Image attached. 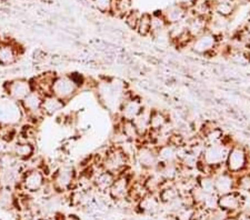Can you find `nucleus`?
Masks as SVG:
<instances>
[{
    "mask_svg": "<svg viewBox=\"0 0 250 220\" xmlns=\"http://www.w3.org/2000/svg\"><path fill=\"white\" fill-rule=\"evenodd\" d=\"M102 166L115 176L126 173L129 168V155L123 147L111 146L102 155Z\"/></svg>",
    "mask_w": 250,
    "mask_h": 220,
    "instance_id": "nucleus-2",
    "label": "nucleus"
},
{
    "mask_svg": "<svg viewBox=\"0 0 250 220\" xmlns=\"http://www.w3.org/2000/svg\"><path fill=\"white\" fill-rule=\"evenodd\" d=\"M208 23L209 18L201 17V16H196L189 13L186 19L188 34L190 35L192 38L198 37V36L203 35L206 31H208Z\"/></svg>",
    "mask_w": 250,
    "mask_h": 220,
    "instance_id": "nucleus-20",
    "label": "nucleus"
},
{
    "mask_svg": "<svg viewBox=\"0 0 250 220\" xmlns=\"http://www.w3.org/2000/svg\"><path fill=\"white\" fill-rule=\"evenodd\" d=\"M187 33L188 31H187V26H186V20L177 22V23H171V25H168V28H167V36H168L169 41L175 43V45L176 42L178 41L180 38H183Z\"/></svg>",
    "mask_w": 250,
    "mask_h": 220,
    "instance_id": "nucleus-32",
    "label": "nucleus"
},
{
    "mask_svg": "<svg viewBox=\"0 0 250 220\" xmlns=\"http://www.w3.org/2000/svg\"><path fill=\"white\" fill-rule=\"evenodd\" d=\"M10 143L11 141H9V140L0 137V157L9 153Z\"/></svg>",
    "mask_w": 250,
    "mask_h": 220,
    "instance_id": "nucleus-41",
    "label": "nucleus"
},
{
    "mask_svg": "<svg viewBox=\"0 0 250 220\" xmlns=\"http://www.w3.org/2000/svg\"><path fill=\"white\" fill-rule=\"evenodd\" d=\"M140 13L138 10H132L129 13L126 17L124 18L125 20V23L130 28L131 30H136V27L138 25V21H139V18H140Z\"/></svg>",
    "mask_w": 250,
    "mask_h": 220,
    "instance_id": "nucleus-39",
    "label": "nucleus"
},
{
    "mask_svg": "<svg viewBox=\"0 0 250 220\" xmlns=\"http://www.w3.org/2000/svg\"><path fill=\"white\" fill-rule=\"evenodd\" d=\"M210 214L211 210H209L205 207L197 206L195 207V209H193L191 220H209L210 219Z\"/></svg>",
    "mask_w": 250,
    "mask_h": 220,
    "instance_id": "nucleus-40",
    "label": "nucleus"
},
{
    "mask_svg": "<svg viewBox=\"0 0 250 220\" xmlns=\"http://www.w3.org/2000/svg\"><path fill=\"white\" fill-rule=\"evenodd\" d=\"M132 10H134L132 0H114L111 14L117 17L125 18Z\"/></svg>",
    "mask_w": 250,
    "mask_h": 220,
    "instance_id": "nucleus-33",
    "label": "nucleus"
},
{
    "mask_svg": "<svg viewBox=\"0 0 250 220\" xmlns=\"http://www.w3.org/2000/svg\"><path fill=\"white\" fill-rule=\"evenodd\" d=\"M220 43V36L211 33V31H206L203 35L193 38L190 49L193 53L200 56H208L216 53L217 48Z\"/></svg>",
    "mask_w": 250,
    "mask_h": 220,
    "instance_id": "nucleus-7",
    "label": "nucleus"
},
{
    "mask_svg": "<svg viewBox=\"0 0 250 220\" xmlns=\"http://www.w3.org/2000/svg\"><path fill=\"white\" fill-rule=\"evenodd\" d=\"M250 157L247 148L233 142L230 146L225 161V169L233 176L246 173L249 168Z\"/></svg>",
    "mask_w": 250,
    "mask_h": 220,
    "instance_id": "nucleus-3",
    "label": "nucleus"
},
{
    "mask_svg": "<svg viewBox=\"0 0 250 220\" xmlns=\"http://www.w3.org/2000/svg\"><path fill=\"white\" fill-rule=\"evenodd\" d=\"M244 196L240 191L235 190L231 193L218 196L217 207L225 214L230 216H237L240 213V209L244 206Z\"/></svg>",
    "mask_w": 250,
    "mask_h": 220,
    "instance_id": "nucleus-13",
    "label": "nucleus"
},
{
    "mask_svg": "<svg viewBox=\"0 0 250 220\" xmlns=\"http://www.w3.org/2000/svg\"><path fill=\"white\" fill-rule=\"evenodd\" d=\"M3 90H5L8 98L20 103L34 90V87H32L31 80L17 78L6 82L5 86H3Z\"/></svg>",
    "mask_w": 250,
    "mask_h": 220,
    "instance_id": "nucleus-11",
    "label": "nucleus"
},
{
    "mask_svg": "<svg viewBox=\"0 0 250 220\" xmlns=\"http://www.w3.org/2000/svg\"><path fill=\"white\" fill-rule=\"evenodd\" d=\"M149 118H150V110L144 108V110L139 114L138 117L132 120L137 128V130H138V133L140 135L141 140L146 137L147 134L149 133V130H150V128H149Z\"/></svg>",
    "mask_w": 250,
    "mask_h": 220,
    "instance_id": "nucleus-31",
    "label": "nucleus"
},
{
    "mask_svg": "<svg viewBox=\"0 0 250 220\" xmlns=\"http://www.w3.org/2000/svg\"><path fill=\"white\" fill-rule=\"evenodd\" d=\"M80 88L70 75H57L52 82L51 94L62 99L63 102L69 100L78 94Z\"/></svg>",
    "mask_w": 250,
    "mask_h": 220,
    "instance_id": "nucleus-6",
    "label": "nucleus"
},
{
    "mask_svg": "<svg viewBox=\"0 0 250 220\" xmlns=\"http://www.w3.org/2000/svg\"><path fill=\"white\" fill-rule=\"evenodd\" d=\"M168 22L163 16L161 11L151 14V30L150 36L154 38H160L163 36H167Z\"/></svg>",
    "mask_w": 250,
    "mask_h": 220,
    "instance_id": "nucleus-29",
    "label": "nucleus"
},
{
    "mask_svg": "<svg viewBox=\"0 0 250 220\" xmlns=\"http://www.w3.org/2000/svg\"><path fill=\"white\" fill-rule=\"evenodd\" d=\"M9 154L17 158L20 161H27L35 156V146L34 143L27 141H20V140H14L10 143Z\"/></svg>",
    "mask_w": 250,
    "mask_h": 220,
    "instance_id": "nucleus-18",
    "label": "nucleus"
},
{
    "mask_svg": "<svg viewBox=\"0 0 250 220\" xmlns=\"http://www.w3.org/2000/svg\"><path fill=\"white\" fill-rule=\"evenodd\" d=\"M131 179L132 177L130 174H128V170L126 173L116 176L115 181L108 191L109 197L118 202L126 201L128 199L129 190H130Z\"/></svg>",
    "mask_w": 250,
    "mask_h": 220,
    "instance_id": "nucleus-14",
    "label": "nucleus"
},
{
    "mask_svg": "<svg viewBox=\"0 0 250 220\" xmlns=\"http://www.w3.org/2000/svg\"><path fill=\"white\" fill-rule=\"evenodd\" d=\"M20 48L15 41L0 43V66L9 67L18 61Z\"/></svg>",
    "mask_w": 250,
    "mask_h": 220,
    "instance_id": "nucleus-17",
    "label": "nucleus"
},
{
    "mask_svg": "<svg viewBox=\"0 0 250 220\" xmlns=\"http://www.w3.org/2000/svg\"><path fill=\"white\" fill-rule=\"evenodd\" d=\"M42 100L43 95L39 93L38 90L34 89L20 102V107H21L23 111V116H27L35 123L43 117V114L42 111Z\"/></svg>",
    "mask_w": 250,
    "mask_h": 220,
    "instance_id": "nucleus-8",
    "label": "nucleus"
},
{
    "mask_svg": "<svg viewBox=\"0 0 250 220\" xmlns=\"http://www.w3.org/2000/svg\"><path fill=\"white\" fill-rule=\"evenodd\" d=\"M250 0H237V2H240V3H247Z\"/></svg>",
    "mask_w": 250,
    "mask_h": 220,
    "instance_id": "nucleus-47",
    "label": "nucleus"
},
{
    "mask_svg": "<svg viewBox=\"0 0 250 220\" xmlns=\"http://www.w3.org/2000/svg\"><path fill=\"white\" fill-rule=\"evenodd\" d=\"M144 108L143 100L127 91L119 106V118L124 120H134L138 117Z\"/></svg>",
    "mask_w": 250,
    "mask_h": 220,
    "instance_id": "nucleus-12",
    "label": "nucleus"
},
{
    "mask_svg": "<svg viewBox=\"0 0 250 220\" xmlns=\"http://www.w3.org/2000/svg\"><path fill=\"white\" fill-rule=\"evenodd\" d=\"M117 128L122 131L123 135L126 137L128 141L139 143L141 141V137L137 130L135 123L132 120H124L119 119V123L117 125Z\"/></svg>",
    "mask_w": 250,
    "mask_h": 220,
    "instance_id": "nucleus-30",
    "label": "nucleus"
},
{
    "mask_svg": "<svg viewBox=\"0 0 250 220\" xmlns=\"http://www.w3.org/2000/svg\"><path fill=\"white\" fill-rule=\"evenodd\" d=\"M77 171L70 165H62L52 173L51 183L57 193H70L74 189Z\"/></svg>",
    "mask_w": 250,
    "mask_h": 220,
    "instance_id": "nucleus-4",
    "label": "nucleus"
},
{
    "mask_svg": "<svg viewBox=\"0 0 250 220\" xmlns=\"http://www.w3.org/2000/svg\"><path fill=\"white\" fill-rule=\"evenodd\" d=\"M151 30V14H141L138 25L136 27V31L141 37L150 36Z\"/></svg>",
    "mask_w": 250,
    "mask_h": 220,
    "instance_id": "nucleus-36",
    "label": "nucleus"
},
{
    "mask_svg": "<svg viewBox=\"0 0 250 220\" xmlns=\"http://www.w3.org/2000/svg\"><path fill=\"white\" fill-rule=\"evenodd\" d=\"M223 1H237V0H223Z\"/></svg>",
    "mask_w": 250,
    "mask_h": 220,
    "instance_id": "nucleus-48",
    "label": "nucleus"
},
{
    "mask_svg": "<svg viewBox=\"0 0 250 220\" xmlns=\"http://www.w3.org/2000/svg\"><path fill=\"white\" fill-rule=\"evenodd\" d=\"M231 142L229 138L225 142L216 145H206L198 163V169L201 175H213L225 168V161Z\"/></svg>",
    "mask_w": 250,
    "mask_h": 220,
    "instance_id": "nucleus-1",
    "label": "nucleus"
},
{
    "mask_svg": "<svg viewBox=\"0 0 250 220\" xmlns=\"http://www.w3.org/2000/svg\"><path fill=\"white\" fill-rule=\"evenodd\" d=\"M23 117V111L19 102L10 98L0 99V123L14 126Z\"/></svg>",
    "mask_w": 250,
    "mask_h": 220,
    "instance_id": "nucleus-10",
    "label": "nucleus"
},
{
    "mask_svg": "<svg viewBox=\"0 0 250 220\" xmlns=\"http://www.w3.org/2000/svg\"><path fill=\"white\" fill-rule=\"evenodd\" d=\"M238 8L237 1H223V0H212L211 11L220 17L231 19L232 16L236 14Z\"/></svg>",
    "mask_w": 250,
    "mask_h": 220,
    "instance_id": "nucleus-24",
    "label": "nucleus"
},
{
    "mask_svg": "<svg viewBox=\"0 0 250 220\" xmlns=\"http://www.w3.org/2000/svg\"><path fill=\"white\" fill-rule=\"evenodd\" d=\"M135 151V157L139 166L146 171H152L157 169L159 165L157 157V148L150 143L141 142Z\"/></svg>",
    "mask_w": 250,
    "mask_h": 220,
    "instance_id": "nucleus-9",
    "label": "nucleus"
},
{
    "mask_svg": "<svg viewBox=\"0 0 250 220\" xmlns=\"http://www.w3.org/2000/svg\"><path fill=\"white\" fill-rule=\"evenodd\" d=\"M56 76L57 75L54 73H43L42 75H39L31 80L32 87H34L35 90H38L39 93H42L43 96L51 94V86Z\"/></svg>",
    "mask_w": 250,
    "mask_h": 220,
    "instance_id": "nucleus-28",
    "label": "nucleus"
},
{
    "mask_svg": "<svg viewBox=\"0 0 250 220\" xmlns=\"http://www.w3.org/2000/svg\"><path fill=\"white\" fill-rule=\"evenodd\" d=\"M42 220H59L58 217L56 216H47V217H43Z\"/></svg>",
    "mask_w": 250,
    "mask_h": 220,
    "instance_id": "nucleus-45",
    "label": "nucleus"
},
{
    "mask_svg": "<svg viewBox=\"0 0 250 220\" xmlns=\"http://www.w3.org/2000/svg\"><path fill=\"white\" fill-rule=\"evenodd\" d=\"M92 5L99 13L102 14H111L114 0H91Z\"/></svg>",
    "mask_w": 250,
    "mask_h": 220,
    "instance_id": "nucleus-38",
    "label": "nucleus"
},
{
    "mask_svg": "<svg viewBox=\"0 0 250 220\" xmlns=\"http://www.w3.org/2000/svg\"><path fill=\"white\" fill-rule=\"evenodd\" d=\"M201 138L204 139L206 145H216V143L225 142L228 139L223 128L210 121L206 122L201 128Z\"/></svg>",
    "mask_w": 250,
    "mask_h": 220,
    "instance_id": "nucleus-16",
    "label": "nucleus"
},
{
    "mask_svg": "<svg viewBox=\"0 0 250 220\" xmlns=\"http://www.w3.org/2000/svg\"><path fill=\"white\" fill-rule=\"evenodd\" d=\"M16 196L9 187H0V206L6 209L15 207Z\"/></svg>",
    "mask_w": 250,
    "mask_h": 220,
    "instance_id": "nucleus-34",
    "label": "nucleus"
},
{
    "mask_svg": "<svg viewBox=\"0 0 250 220\" xmlns=\"http://www.w3.org/2000/svg\"><path fill=\"white\" fill-rule=\"evenodd\" d=\"M47 182L46 174L42 168H32L22 174L19 182V189L26 195L40 193Z\"/></svg>",
    "mask_w": 250,
    "mask_h": 220,
    "instance_id": "nucleus-5",
    "label": "nucleus"
},
{
    "mask_svg": "<svg viewBox=\"0 0 250 220\" xmlns=\"http://www.w3.org/2000/svg\"><path fill=\"white\" fill-rule=\"evenodd\" d=\"M249 15H250V11H249Z\"/></svg>",
    "mask_w": 250,
    "mask_h": 220,
    "instance_id": "nucleus-49",
    "label": "nucleus"
},
{
    "mask_svg": "<svg viewBox=\"0 0 250 220\" xmlns=\"http://www.w3.org/2000/svg\"><path fill=\"white\" fill-rule=\"evenodd\" d=\"M170 125V119L166 111L160 109L150 110V118H149V128L152 133H159Z\"/></svg>",
    "mask_w": 250,
    "mask_h": 220,
    "instance_id": "nucleus-22",
    "label": "nucleus"
},
{
    "mask_svg": "<svg viewBox=\"0 0 250 220\" xmlns=\"http://www.w3.org/2000/svg\"><path fill=\"white\" fill-rule=\"evenodd\" d=\"M236 218H237V220H250V215L239 213L236 216Z\"/></svg>",
    "mask_w": 250,
    "mask_h": 220,
    "instance_id": "nucleus-43",
    "label": "nucleus"
},
{
    "mask_svg": "<svg viewBox=\"0 0 250 220\" xmlns=\"http://www.w3.org/2000/svg\"><path fill=\"white\" fill-rule=\"evenodd\" d=\"M157 157L159 163L179 162V148H176L170 143H165L157 147Z\"/></svg>",
    "mask_w": 250,
    "mask_h": 220,
    "instance_id": "nucleus-26",
    "label": "nucleus"
},
{
    "mask_svg": "<svg viewBox=\"0 0 250 220\" xmlns=\"http://www.w3.org/2000/svg\"><path fill=\"white\" fill-rule=\"evenodd\" d=\"M59 220H80L79 217H77L76 215H62L58 217Z\"/></svg>",
    "mask_w": 250,
    "mask_h": 220,
    "instance_id": "nucleus-42",
    "label": "nucleus"
},
{
    "mask_svg": "<svg viewBox=\"0 0 250 220\" xmlns=\"http://www.w3.org/2000/svg\"><path fill=\"white\" fill-rule=\"evenodd\" d=\"M137 209L144 215H155L160 210L163 203L160 202L158 196L155 194H147L136 203Z\"/></svg>",
    "mask_w": 250,
    "mask_h": 220,
    "instance_id": "nucleus-21",
    "label": "nucleus"
},
{
    "mask_svg": "<svg viewBox=\"0 0 250 220\" xmlns=\"http://www.w3.org/2000/svg\"><path fill=\"white\" fill-rule=\"evenodd\" d=\"M64 105H66V102H63L62 99L56 97L52 94H48L43 96L42 111L43 116H54L60 113L64 108Z\"/></svg>",
    "mask_w": 250,
    "mask_h": 220,
    "instance_id": "nucleus-25",
    "label": "nucleus"
},
{
    "mask_svg": "<svg viewBox=\"0 0 250 220\" xmlns=\"http://www.w3.org/2000/svg\"><path fill=\"white\" fill-rule=\"evenodd\" d=\"M197 186H198L205 194L213 195L215 191V182H213L212 175H200L197 178Z\"/></svg>",
    "mask_w": 250,
    "mask_h": 220,
    "instance_id": "nucleus-35",
    "label": "nucleus"
},
{
    "mask_svg": "<svg viewBox=\"0 0 250 220\" xmlns=\"http://www.w3.org/2000/svg\"><path fill=\"white\" fill-rule=\"evenodd\" d=\"M213 182H215V191L217 196H221L231 191L237 190L236 188V176L228 173L223 168L212 175Z\"/></svg>",
    "mask_w": 250,
    "mask_h": 220,
    "instance_id": "nucleus-15",
    "label": "nucleus"
},
{
    "mask_svg": "<svg viewBox=\"0 0 250 220\" xmlns=\"http://www.w3.org/2000/svg\"><path fill=\"white\" fill-rule=\"evenodd\" d=\"M236 188L238 191H246L250 193V174L243 173L236 176Z\"/></svg>",
    "mask_w": 250,
    "mask_h": 220,
    "instance_id": "nucleus-37",
    "label": "nucleus"
},
{
    "mask_svg": "<svg viewBox=\"0 0 250 220\" xmlns=\"http://www.w3.org/2000/svg\"><path fill=\"white\" fill-rule=\"evenodd\" d=\"M161 13H163V16L166 19L168 25H171V23H177L186 20L189 15V7L184 5V3H175V5L167 7Z\"/></svg>",
    "mask_w": 250,
    "mask_h": 220,
    "instance_id": "nucleus-19",
    "label": "nucleus"
},
{
    "mask_svg": "<svg viewBox=\"0 0 250 220\" xmlns=\"http://www.w3.org/2000/svg\"><path fill=\"white\" fill-rule=\"evenodd\" d=\"M244 30L247 33V35L250 37V19L247 21V23H246L245 27H244Z\"/></svg>",
    "mask_w": 250,
    "mask_h": 220,
    "instance_id": "nucleus-44",
    "label": "nucleus"
},
{
    "mask_svg": "<svg viewBox=\"0 0 250 220\" xmlns=\"http://www.w3.org/2000/svg\"><path fill=\"white\" fill-rule=\"evenodd\" d=\"M157 196H158L160 202L165 206L180 198V191L178 189V187L176 186L175 182L165 181L163 187L160 188L158 194H157Z\"/></svg>",
    "mask_w": 250,
    "mask_h": 220,
    "instance_id": "nucleus-27",
    "label": "nucleus"
},
{
    "mask_svg": "<svg viewBox=\"0 0 250 220\" xmlns=\"http://www.w3.org/2000/svg\"><path fill=\"white\" fill-rule=\"evenodd\" d=\"M224 220H237V218H236V216H230V215H228L227 217H226Z\"/></svg>",
    "mask_w": 250,
    "mask_h": 220,
    "instance_id": "nucleus-46",
    "label": "nucleus"
},
{
    "mask_svg": "<svg viewBox=\"0 0 250 220\" xmlns=\"http://www.w3.org/2000/svg\"><path fill=\"white\" fill-rule=\"evenodd\" d=\"M116 176L114 174L109 173L107 170H100L97 173L94 177H92V181H94V189L98 193L106 194L109 191L110 187L115 181Z\"/></svg>",
    "mask_w": 250,
    "mask_h": 220,
    "instance_id": "nucleus-23",
    "label": "nucleus"
}]
</instances>
